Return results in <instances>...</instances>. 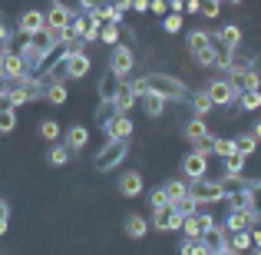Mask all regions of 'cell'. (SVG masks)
Returning <instances> with one entry per match:
<instances>
[{
  "label": "cell",
  "instance_id": "obj_2",
  "mask_svg": "<svg viewBox=\"0 0 261 255\" xmlns=\"http://www.w3.org/2000/svg\"><path fill=\"white\" fill-rule=\"evenodd\" d=\"M106 70L113 73L116 80H129V77H133V70H136V50H133L129 43L113 47V50H109V63H106Z\"/></svg>",
  "mask_w": 261,
  "mask_h": 255
},
{
  "label": "cell",
  "instance_id": "obj_36",
  "mask_svg": "<svg viewBox=\"0 0 261 255\" xmlns=\"http://www.w3.org/2000/svg\"><path fill=\"white\" fill-rule=\"evenodd\" d=\"M172 209L178 212V216H195V212L202 209V205L195 202V196H182L178 202H172Z\"/></svg>",
  "mask_w": 261,
  "mask_h": 255
},
{
  "label": "cell",
  "instance_id": "obj_3",
  "mask_svg": "<svg viewBox=\"0 0 261 255\" xmlns=\"http://www.w3.org/2000/svg\"><path fill=\"white\" fill-rule=\"evenodd\" d=\"M126 156H129V143H116V140H106V146H102L99 153H96L93 166H96V172H109V169L122 166V163H126Z\"/></svg>",
  "mask_w": 261,
  "mask_h": 255
},
{
  "label": "cell",
  "instance_id": "obj_10",
  "mask_svg": "<svg viewBox=\"0 0 261 255\" xmlns=\"http://www.w3.org/2000/svg\"><path fill=\"white\" fill-rule=\"evenodd\" d=\"M182 222L185 216H178L172 205H166V209H152V216H149V225L159 232H182Z\"/></svg>",
  "mask_w": 261,
  "mask_h": 255
},
{
  "label": "cell",
  "instance_id": "obj_43",
  "mask_svg": "<svg viewBox=\"0 0 261 255\" xmlns=\"http://www.w3.org/2000/svg\"><path fill=\"white\" fill-rule=\"evenodd\" d=\"M225 202H228V209H248V192H245V189L228 192V196H225Z\"/></svg>",
  "mask_w": 261,
  "mask_h": 255
},
{
  "label": "cell",
  "instance_id": "obj_56",
  "mask_svg": "<svg viewBox=\"0 0 261 255\" xmlns=\"http://www.w3.org/2000/svg\"><path fill=\"white\" fill-rule=\"evenodd\" d=\"M228 4H242V0H228Z\"/></svg>",
  "mask_w": 261,
  "mask_h": 255
},
{
  "label": "cell",
  "instance_id": "obj_42",
  "mask_svg": "<svg viewBox=\"0 0 261 255\" xmlns=\"http://www.w3.org/2000/svg\"><path fill=\"white\" fill-rule=\"evenodd\" d=\"M17 129V109H0V133H13Z\"/></svg>",
  "mask_w": 261,
  "mask_h": 255
},
{
  "label": "cell",
  "instance_id": "obj_35",
  "mask_svg": "<svg viewBox=\"0 0 261 255\" xmlns=\"http://www.w3.org/2000/svg\"><path fill=\"white\" fill-rule=\"evenodd\" d=\"M215 156L218 159H228V156H235V140H228V136H215Z\"/></svg>",
  "mask_w": 261,
  "mask_h": 255
},
{
  "label": "cell",
  "instance_id": "obj_21",
  "mask_svg": "<svg viewBox=\"0 0 261 255\" xmlns=\"http://www.w3.org/2000/svg\"><path fill=\"white\" fill-rule=\"evenodd\" d=\"M139 106H142V113H146L149 120H159V116L166 113V106H169V103L162 100L159 93H152V89H149V93H146V96L139 100Z\"/></svg>",
  "mask_w": 261,
  "mask_h": 255
},
{
  "label": "cell",
  "instance_id": "obj_29",
  "mask_svg": "<svg viewBox=\"0 0 261 255\" xmlns=\"http://www.w3.org/2000/svg\"><path fill=\"white\" fill-rule=\"evenodd\" d=\"M122 80H116L109 70H102V77H99V86H96V93H99V100H113L116 96V89H119Z\"/></svg>",
  "mask_w": 261,
  "mask_h": 255
},
{
  "label": "cell",
  "instance_id": "obj_5",
  "mask_svg": "<svg viewBox=\"0 0 261 255\" xmlns=\"http://www.w3.org/2000/svg\"><path fill=\"white\" fill-rule=\"evenodd\" d=\"M242 40H245V33H242V27H238V24H225L218 33H212V47H215L218 53L242 50Z\"/></svg>",
  "mask_w": 261,
  "mask_h": 255
},
{
  "label": "cell",
  "instance_id": "obj_41",
  "mask_svg": "<svg viewBox=\"0 0 261 255\" xmlns=\"http://www.w3.org/2000/svg\"><path fill=\"white\" fill-rule=\"evenodd\" d=\"M178 255H208L202 245V239H185L182 245H178Z\"/></svg>",
  "mask_w": 261,
  "mask_h": 255
},
{
  "label": "cell",
  "instance_id": "obj_37",
  "mask_svg": "<svg viewBox=\"0 0 261 255\" xmlns=\"http://www.w3.org/2000/svg\"><path fill=\"white\" fill-rule=\"evenodd\" d=\"M159 24H162V30H166V33H172V37H175V33H182L185 17H182V13H169V17H162Z\"/></svg>",
  "mask_w": 261,
  "mask_h": 255
},
{
  "label": "cell",
  "instance_id": "obj_19",
  "mask_svg": "<svg viewBox=\"0 0 261 255\" xmlns=\"http://www.w3.org/2000/svg\"><path fill=\"white\" fill-rule=\"evenodd\" d=\"M86 143H89V129L86 126H70L63 133V146L70 149V153H83Z\"/></svg>",
  "mask_w": 261,
  "mask_h": 255
},
{
  "label": "cell",
  "instance_id": "obj_32",
  "mask_svg": "<svg viewBox=\"0 0 261 255\" xmlns=\"http://www.w3.org/2000/svg\"><path fill=\"white\" fill-rule=\"evenodd\" d=\"M231 140H235V153H238V156H245V159H248V156L258 149L255 133H238V136H231Z\"/></svg>",
  "mask_w": 261,
  "mask_h": 255
},
{
  "label": "cell",
  "instance_id": "obj_51",
  "mask_svg": "<svg viewBox=\"0 0 261 255\" xmlns=\"http://www.w3.org/2000/svg\"><path fill=\"white\" fill-rule=\"evenodd\" d=\"M113 4H116V7H119V10H122V13H126V10H133V0H113Z\"/></svg>",
  "mask_w": 261,
  "mask_h": 255
},
{
  "label": "cell",
  "instance_id": "obj_11",
  "mask_svg": "<svg viewBox=\"0 0 261 255\" xmlns=\"http://www.w3.org/2000/svg\"><path fill=\"white\" fill-rule=\"evenodd\" d=\"M102 136H106V140H116V143H129V140L136 136V123H133V116H129V113H119L106 129H102Z\"/></svg>",
  "mask_w": 261,
  "mask_h": 255
},
{
  "label": "cell",
  "instance_id": "obj_28",
  "mask_svg": "<svg viewBox=\"0 0 261 255\" xmlns=\"http://www.w3.org/2000/svg\"><path fill=\"white\" fill-rule=\"evenodd\" d=\"M99 43H106L109 50H113V47H119L122 43V27L119 24H102L99 27Z\"/></svg>",
  "mask_w": 261,
  "mask_h": 255
},
{
  "label": "cell",
  "instance_id": "obj_44",
  "mask_svg": "<svg viewBox=\"0 0 261 255\" xmlns=\"http://www.w3.org/2000/svg\"><path fill=\"white\" fill-rule=\"evenodd\" d=\"M7 229H10V202L0 196V236H7Z\"/></svg>",
  "mask_w": 261,
  "mask_h": 255
},
{
  "label": "cell",
  "instance_id": "obj_25",
  "mask_svg": "<svg viewBox=\"0 0 261 255\" xmlns=\"http://www.w3.org/2000/svg\"><path fill=\"white\" fill-rule=\"evenodd\" d=\"M122 229H126V236H129V239H142V236L149 232V219H146V216H139V212H133V216L122 219Z\"/></svg>",
  "mask_w": 261,
  "mask_h": 255
},
{
  "label": "cell",
  "instance_id": "obj_38",
  "mask_svg": "<svg viewBox=\"0 0 261 255\" xmlns=\"http://www.w3.org/2000/svg\"><path fill=\"white\" fill-rule=\"evenodd\" d=\"M192 60H195V63L202 66V70H212V66H218V50L212 47V50H202V53H195Z\"/></svg>",
  "mask_w": 261,
  "mask_h": 255
},
{
  "label": "cell",
  "instance_id": "obj_14",
  "mask_svg": "<svg viewBox=\"0 0 261 255\" xmlns=\"http://www.w3.org/2000/svg\"><path fill=\"white\" fill-rule=\"evenodd\" d=\"M228 236H231V232L225 229L222 222H218V225H212V229H205V236H202V245H205V252H208V255H218V252H225V249H228Z\"/></svg>",
  "mask_w": 261,
  "mask_h": 255
},
{
  "label": "cell",
  "instance_id": "obj_22",
  "mask_svg": "<svg viewBox=\"0 0 261 255\" xmlns=\"http://www.w3.org/2000/svg\"><path fill=\"white\" fill-rule=\"evenodd\" d=\"M189 106H192V116H208L212 109H215V103H212L208 89H192V96H189Z\"/></svg>",
  "mask_w": 261,
  "mask_h": 255
},
{
  "label": "cell",
  "instance_id": "obj_1",
  "mask_svg": "<svg viewBox=\"0 0 261 255\" xmlns=\"http://www.w3.org/2000/svg\"><path fill=\"white\" fill-rule=\"evenodd\" d=\"M146 86L152 93H159L166 103H189V96H192V89L172 73H146Z\"/></svg>",
  "mask_w": 261,
  "mask_h": 255
},
{
  "label": "cell",
  "instance_id": "obj_52",
  "mask_svg": "<svg viewBox=\"0 0 261 255\" xmlns=\"http://www.w3.org/2000/svg\"><path fill=\"white\" fill-rule=\"evenodd\" d=\"M251 242H255V249H261V225H258V229H251Z\"/></svg>",
  "mask_w": 261,
  "mask_h": 255
},
{
  "label": "cell",
  "instance_id": "obj_33",
  "mask_svg": "<svg viewBox=\"0 0 261 255\" xmlns=\"http://www.w3.org/2000/svg\"><path fill=\"white\" fill-rule=\"evenodd\" d=\"M66 100H70V89H66V83H53L50 89H46V103H53V106H63Z\"/></svg>",
  "mask_w": 261,
  "mask_h": 255
},
{
  "label": "cell",
  "instance_id": "obj_26",
  "mask_svg": "<svg viewBox=\"0 0 261 255\" xmlns=\"http://www.w3.org/2000/svg\"><path fill=\"white\" fill-rule=\"evenodd\" d=\"M255 249V242H251V232H231L228 236V252L231 255H245Z\"/></svg>",
  "mask_w": 261,
  "mask_h": 255
},
{
  "label": "cell",
  "instance_id": "obj_31",
  "mask_svg": "<svg viewBox=\"0 0 261 255\" xmlns=\"http://www.w3.org/2000/svg\"><path fill=\"white\" fill-rule=\"evenodd\" d=\"M37 133H40V140H46V143H63V129H60L57 120H43L37 126Z\"/></svg>",
  "mask_w": 261,
  "mask_h": 255
},
{
  "label": "cell",
  "instance_id": "obj_9",
  "mask_svg": "<svg viewBox=\"0 0 261 255\" xmlns=\"http://www.w3.org/2000/svg\"><path fill=\"white\" fill-rule=\"evenodd\" d=\"M225 229L228 232H251L261 225V216H255L251 209H228V216H225Z\"/></svg>",
  "mask_w": 261,
  "mask_h": 255
},
{
  "label": "cell",
  "instance_id": "obj_53",
  "mask_svg": "<svg viewBox=\"0 0 261 255\" xmlns=\"http://www.w3.org/2000/svg\"><path fill=\"white\" fill-rule=\"evenodd\" d=\"M251 133H255V140H258V143H261V120H258V123H255V129H251Z\"/></svg>",
  "mask_w": 261,
  "mask_h": 255
},
{
  "label": "cell",
  "instance_id": "obj_18",
  "mask_svg": "<svg viewBox=\"0 0 261 255\" xmlns=\"http://www.w3.org/2000/svg\"><path fill=\"white\" fill-rule=\"evenodd\" d=\"M182 136L189 143H198V140H205V136H212L208 120H205V116H189V120H185V126H182Z\"/></svg>",
  "mask_w": 261,
  "mask_h": 255
},
{
  "label": "cell",
  "instance_id": "obj_8",
  "mask_svg": "<svg viewBox=\"0 0 261 255\" xmlns=\"http://www.w3.org/2000/svg\"><path fill=\"white\" fill-rule=\"evenodd\" d=\"M212 225H218V222H215V216H212V212L202 205L195 216H185V222H182V236H185V239H202V236H205V229H212Z\"/></svg>",
  "mask_w": 261,
  "mask_h": 255
},
{
  "label": "cell",
  "instance_id": "obj_23",
  "mask_svg": "<svg viewBox=\"0 0 261 255\" xmlns=\"http://www.w3.org/2000/svg\"><path fill=\"white\" fill-rule=\"evenodd\" d=\"M93 116H96V126L106 129L109 123H113L116 116H119V106H116L113 100H99V103H96V113H93Z\"/></svg>",
  "mask_w": 261,
  "mask_h": 255
},
{
  "label": "cell",
  "instance_id": "obj_12",
  "mask_svg": "<svg viewBox=\"0 0 261 255\" xmlns=\"http://www.w3.org/2000/svg\"><path fill=\"white\" fill-rule=\"evenodd\" d=\"M208 96H212V103H215V106H238V89L228 83V80H212L208 86Z\"/></svg>",
  "mask_w": 261,
  "mask_h": 255
},
{
  "label": "cell",
  "instance_id": "obj_40",
  "mask_svg": "<svg viewBox=\"0 0 261 255\" xmlns=\"http://www.w3.org/2000/svg\"><path fill=\"white\" fill-rule=\"evenodd\" d=\"M251 89H261V73L258 70H245L242 73V93H251Z\"/></svg>",
  "mask_w": 261,
  "mask_h": 255
},
{
  "label": "cell",
  "instance_id": "obj_17",
  "mask_svg": "<svg viewBox=\"0 0 261 255\" xmlns=\"http://www.w3.org/2000/svg\"><path fill=\"white\" fill-rule=\"evenodd\" d=\"M89 13H93L99 24H119V27H122V20H126V13H122L119 7L113 4V0H99V4H96Z\"/></svg>",
  "mask_w": 261,
  "mask_h": 255
},
{
  "label": "cell",
  "instance_id": "obj_47",
  "mask_svg": "<svg viewBox=\"0 0 261 255\" xmlns=\"http://www.w3.org/2000/svg\"><path fill=\"white\" fill-rule=\"evenodd\" d=\"M149 13H155V17H169V13H172V10H169V0H152V7H149Z\"/></svg>",
  "mask_w": 261,
  "mask_h": 255
},
{
  "label": "cell",
  "instance_id": "obj_54",
  "mask_svg": "<svg viewBox=\"0 0 261 255\" xmlns=\"http://www.w3.org/2000/svg\"><path fill=\"white\" fill-rule=\"evenodd\" d=\"M251 255H261V249H251Z\"/></svg>",
  "mask_w": 261,
  "mask_h": 255
},
{
  "label": "cell",
  "instance_id": "obj_7",
  "mask_svg": "<svg viewBox=\"0 0 261 255\" xmlns=\"http://www.w3.org/2000/svg\"><path fill=\"white\" fill-rule=\"evenodd\" d=\"M205 176H208V156L189 149V153L182 156V179L185 182H198V179H205Z\"/></svg>",
  "mask_w": 261,
  "mask_h": 255
},
{
  "label": "cell",
  "instance_id": "obj_27",
  "mask_svg": "<svg viewBox=\"0 0 261 255\" xmlns=\"http://www.w3.org/2000/svg\"><path fill=\"white\" fill-rule=\"evenodd\" d=\"M162 192H166L169 205H172L182 196H189V182H185V179H169V182H162Z\"/></svg>",
  "mask_w": 261,
  "mask_h": 255
},
{
  "label": "cell",
  "instance_id": "obj_39",
  "mask_svg": "<svg viewBox=\"0 0 261 255\" xmlns=\"http://www.w3.org/2000/svg\"><path fill=\"white\" fill-rule=\"evenodd\" d=\"M225 176H245V156H228L225 159Z\"/></svg>",
  "mask_w": 261,
  "mask_h": 255
},
{
  "label": "cell",
  "instance_id": "obj_45",
  "mask_svg": "<svg viewBox=\"0 0 261 255\" xmlns=\"http://www.w3.org/2000/svg\"><path fill=\"white\" fill-rule=\"evenodd\" d=\"M218 13H222V4H215V0H202V13H198V17H205V20H215Z\"/></svg>",
  "mask_w": 261,
  "mask_h": 255
},
{
  "label": "cell",
  "instance_id": "obj_49",
  "mask_svg": "<svg viewBox=\"0 0 261 255\" xmlns=\"http://www.w3.org/2000/svg\"><path fill=\"white\" fill-rule=\"evenodd\" d=\"M185 13H202V0H185Z\"/></svg>",
  "mask_w": 261,
  "mask_h": 255
},
{
  "label": "cell",
  "instance_id": "obj_46",
  "mask_svg": "<svg viewBox=\"0 0 261 255\" xmlns=\"http://www.w3.org/2000/svg\"><path fill=\"white\" fill-rule=\"evenodd\" d=\"M149 202H152V209H166V205H169V199H166V192H162V186L149 192Z\"/></svg>",
  "mask_w": 261,
  "mask_h": 255
},
{
  "label": "cell",
  "instance_id": "obj_16",
  "mask_svg": "<svg viewBox=\"0 0 261 255\" xmlns=\"http://www.w3.org/2000/svg\"><path fill=\"white\" fill-rule=\"evenodd\" d=\"M60 57H63V53H60ZM63 63H66V77L70 80H83L89 73V66H93V60H89V53H66Z\"/></svg>",
  "mask_w": 261,
  "mask_h": 255
},
{
  "label": "cell",
  "instance_id": "obj_57",
  "mask_svg": "<svg viewBox=\"0 0 261 255\" xmlns=\"http://www.w3.org/2000/svg\"><path fill=\"white\" fill-rule=\"evenodd\" d=\"M0 24H4V13H0Z\"/></svg>",
  "mask_w": 261,
  "mask_h": 255
},
{
  "label": "cell",
  "instance_id": "obj_6",
  "mask_svg": "<svg viewBox=\"0 0 261 255\" xmlns=\"http://www.w3.org/2000/svg\"><path fill=\"white\" fill-rule=\"evenodd\" d=\"M46 30V17L40 7H27V10H20L17 17V37H37V33Z\"/></svg>",
  "mask_w": 261,
  "mask_h": 255
},
{
  "label": "cell",
  "instance_id": "obj_20",
  "mask_svg": "<svg viewBox=\"0 0 261 255\" xmlns=\"http://www.w3.org/2000/svg\"><path fill=\"white\" fill-rule=\"evenodd\" d=\"M185 47H189V57H195L202 50H212V33L208 30H189L185 33Z\"/></svg>",
  "mask_w": 261,
  "mask_h": 255
},
{
  "label": "cell",
  "instance_id": "obj_13",
  "mask_svg": "<svg viewBox=\"0 0 261 255\" xmlns=\"http://www.w3.org/2000/svg\"><path fill=\"white\" fill-rule=\"evenodd\" d=\"M43 17H46V30L63 33V30H70V20L76 17V13H70L66 7H60V4H46L43 7Z\"/></svg>",
  "mask_w": 261,
  "mask_h": 255
},
{
  "label": "cell",
  "instance_id": "obj_48",
  "mask_svg": "<svg viewBox=\"0 0 261 255\" xmlns=\"http://www.w3.org/2000/svg\"><path fill=\"white\" fill-rule=\"evenodd\" d=\"M149 7H152V0H133V10L136 13H149Z\"/></svg>",
  "mask_w": 261,
  "mask_h": 255
},
{
  "label": "cell",
  "instance_id": "obj_15",
  "mask_svg": "<svg viewBox=\"0 0 261 255\" xmlns=\"http://www.w3.org/2000/svg\"><path fill=\"white\" fill-rule=\"evenodd\" d=\"M142 192H146V179H142V172L126 169L119 176V196L122 199H136V196H142Z\"/></svg>",
  "mask_w": 261,
  "mask_h": 255
},
{
  "label": "cell",
  "instance_id": "obj_24",
  "mask_svg": "<svg viewBox=\"0 0 261 255\" xmlns=\"http://www.w3.org/2000/svg\"><path fill=\"white\" fill-rule=\"evenodd\" d=\"M113 103L119 106V113H129V109L139 103V96L133 93V86H129V80H122L119 83V89H116V96H113Z\"/></svg>",
  "mask_w": 261,
  "mask_h": 255
},
{
  "label": "cell",
  "instance_id": "obj_55",
  "mask_svg": "<svg viewBox=\"0 0 261 255\" xmlns=\"http://www.w3.org/2000/svg\"><path fill=\"white\" fill-rule=\"evenodd\" d=\"M218 255H231V252H228V249H225V252H218Z\"/></svg>",
  "mask_w": 261,
  "mask_h": 255
},
{
  "label": "cell",
  "instance_id": "obj_50",
  "mask_svg": "<svg viewBox=\"0 0 261 255\" xmlns=\"http://www.w3.org/2000/svg\"><path fill=\"white\" fill-rule=\"evenodd\" d=\"M169 10H172V13H182V17H185V0H169Z\"/></svg>",
  "mask_w": 261,
  "mask_h": 255
},
{
  "label": "cell",
  "instance_id": "obj_34",
  "mask_svg": "<svg viewBox=\"0 0 261 255\" xmlns=\"http://www.w3.org/2000/svg\"><path fill=\"white\" fill-rule=\"evenodd\" d=\"M258 106H261V89H251V93L238 96V109H245V113H255Z\"/></svg>",
  "mask_w": 261,
  "mask_h": 255
},
{
  "label": "cell",
  "instance_id": "obj_4",
  "mask_svg": "<svg viewBox=\"0 0 261 255\" xmlns=\"http://www.w3.org/2000/svg\"><path fill=\"white\" fill-rule=\"evenodd\" d=\"M189 196H195V202L198 205H218V202H225V189H222V182L218 179H198V182H189Z\"/></svg>",
  "mask_w": 261,
  "mask_h": 255
},
{
  "label": "cell",
  "instance_id": "obj_30",
  "mask_svg": "<svg viewBox=\"0 0 261 255\" xmlns=\"http://www.w3.org/2000/svg\"><path fill=\"white\" fill-rule=\"evenodd\" d=\"M70 149H66L63 146V143H53V146L50 149H46V163H50V166L53 169H60V166H66V163H70Z\"/></svg>",
  "mask_w": 261,
  "mask_h": 255
}]
</instances>
